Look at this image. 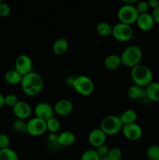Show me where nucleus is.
<instances>
[{"label": "nucleus", "instance_id": "f257e3e1", "mask_svg": "<svg viewBox=\"0 0 159 160\" xmlns=\"http://www.w3.org/2000/svg\"><path fill=\"white\" fill-rule=\"evenodd\" d=\"M23 92L28 96H35L40 93L44 88V79L37 72L31 71L23 76L21 81Z\"/></svg>", "mask_w": 159, "mask_h": 160}, {"label": "nucleus", "instance_id": "f03ea898", "mask_svg": "<svg viewBox=\"0 0 159 160\" xmlns=\"http://www.w3.org/2000/svg\"><path fill=\"white\" fill-rule=\"evenodd\" d=\"M131 78L134 84L146 88L153 82V73L151 69L143 64H139L131 70Z\"/></svg>", "mask_w": 159, "mask_h": 160}, {"label": "nucleus", "instance_id": "7ed1b4c3", "mask_svg": "<svg viewBox=\"0 0 159 160\" xmlns=\"http://www.w3.org/2000/svg\"><path fill=\"white\" fill-rule=\"evenodd\" d=\"M142 56H143V52L141 48L138 45H131L123 50L120 57L123 65L132 68L140 64Z\"/></svg>", "mask_w": 159, "mask_h": 160}, {"label": "nucleus", "instance_id": "20e7f679", "mask_svg": "<svg viewBox=\"0 0 159 160\" xmlns=\"http://www.w3.org/2000/svg\"><path fill=\"white\" fill-rule=\"evenodd\" d=\"M123 123L119 117L115 115H108L104 117L100 123V128L107 135H115L122 131Z\"/></svg>", "mask_w": 159, "mask_h": 160}, {"label": "nucleus", "instance_id": "39448f33", "mask_svg": "<svg viewBox=\"0 0 159 160\" xmlns=\"http://www.w3.org/2000/svg\"><path fill=\"white\" fill-rule=\"evenodd\" d=\"M73 86L78 94L84 96H88L94 90V81L86 75H79L73 81Z\"/></svg>", "mask_w": 159, "mask_h": 160}, {"label": "nucleus", "instance_id": "423d86ee", "mask_svg": "<svg viewBox=\"0 0 159 160\" xmlns=\"http://www.w3.org/2000/svg\"><path fill=\"white\" fill-rule=\"evenodd\" d=\"M117 16L119 22L130 25L137 22L139 13L134 5L125 3L119 7Z\"/></svg>", "mask_w": 159, "mask_h": 160}, {"label": "nucleus", "instance_id": "0eeeda50", "mask_svg": "<svg viewBox=\"0 0 159 160\" xmlns=\"http://www.w3.org/2000/svg\"><path fill=\"white\" fill-rule=\"evenodd\" d=\"M112 34L114 38L119 42H128L132 38L133 31L130 25L118 22L112 27Z\"/></svg>", "mask_w": 159, "mask_h": 160}, {"label": "nucleus", "instance_id": "6e6552de", "mask_svg": "<svg viewBox=\"0 0 159 160\" xmlns=\"http://www.w3.org/2000/svg\"><path fill=\"white\" fill-rule=\"evenodd\" d=\"M47 131L46 121L37 117L31 119L27 122V133L33 136H40Z\"/></svg>", "mask_w": 159, "mask_h": 160}, {"label": "nucleus", "instance_id": "1a4fd4ad", "mask_svg": "<svg viewBox=\"0 0 159 160\" xmlns=\"http://www.w3.org/2000/svg\"><path fill=\"white\" fill-rule=\"evenodd\" d=\"M32 67V60L27 55H20L15 61V70L22 76H24L31 72Z\"/></svg>", "mask_w": 159, "mask_h": 160}, {"label": "nucleus", "instance_id": "9d476101", "mask_svg": "<svg viewBox=\"0 0 159 160\" xmlns=\"http://www.w3.org/2000/svg\"><path fill=\"white\" fill-rule=\"evenodd\" d=\"M34 113L36 117L45 121H48L51 118L54 117V108L48 103L42 102L37 103L34 108Z\"/></svg>", "mask_w": 159, "mask_h": 160}, {"label": "nucleus", "instance_id": "9b49d317", "mask_svg": "<svg viewBox=\"0 0 159 160\" xmlns=\"http://www.w3.org/2000/svg\"><path fill=\"white\" fill-rule=\"evenodd\" d=\"M122 132L125 138L129 140L137 141L142 137L143 130L140 125L137 124V123H133L123 125Z\"/></svg>", "mask_w": 159, "mask_h": 160}, {"label": "nucleus", "instance_id": "f8f14e48", "mask_svg": "<svg viewBox=\"0 0 159 160\" xmlns=\"http://www.w3.org/2000/svg\"><path fill=\"white\" fill-rule=\"evenodd\" d=\"M106 140H107V134L101 128H94L89 133V143L95 148H98L105 144Z\"/></svg>", "mask_w": 159, "mask_h": 160}, {"label": "nucleus", "instance_id": "ddd939ff", "mask_svg": "<svg viewBox=\"0 0 159 160\" xmlns=\"http://www.w3.org/2000/svg\"><path fill=\"white\" fill-rule=\"evenodd\" d=\"M12 108V112L17 119L25 120L31 115V106L27 102L23 101H19Z\"/></svg>", "mask_w": 159, "mask_h": 160}, {"label": "nucleus", "instance_id": "4468645a", "mask_svg": "<svg viewBox=\"0 0 159 160\" xmlns=\"http://www.w3.org/2000/svg\"><path fill=\"white\" fill-rule=\"evenodd\" d=\"M136 23H137L138 28L143 31H151L155 24V22H154L151 14L148 13V12L139 14Z\"/></svg>", "mask_w": 159, "mask_h": 160}, {"label": "nucleus", "instance_id": "2eb2a0df", "mask_svg": "<svg viewBox=\"0 0 159 160\" xmlns=\"http://www.w3.org/2000/svg\"><path fill=\"white\" fill-rule=\"evenodd\" d=\"M73 109V104L69 99H60L55 104L54 111L59 116L69 115Z\"/></svg>", "mask_w": 159, "mask_h": 160}, {"label": "nucleus", "instance_id": "dca6fc26", "mask_svg": "<svg viewBox=\"0 0 159 160\" xmlns=\"http://www.w3.org/2000/svg\"><path fill=\"white\" fill-rule=\"evenodd\" d=\"M75 141H76V136L70 131H62L59 135H58L57 143L62 146H70L74 144Z\"/></svg>", "mask_w": 159, "mask_h": 160}, {"label": "nucleus", "instance_id": "f3484780", "mask_svg": "<svg viewBox=\"0 0 159 160\" xmlns=\"http://www.w3.org/2000/svg\"><path fill=\"white\" fill-rule=\"evenodd\" d=\"M147 98L154 102H159V82L153 81L145 88Z\"/></svg>", "mask_w": 159, "mask_h": 160}, {"label": "nucleus", "instance_id": "a211bd4d", "mask_svg": "<svg viewBox=\"0 0 159 160\" xmlns=\"http://www.w3.org/2000/svg\"><path fill=\"white\" fill-rule=\"evenodd\" d=\"M127 95L131 99H140V98L147 97L146 90H145V88H142L137 84H132L128 88Z\"/></svg>", "mask_w": 159, "mask_h": 160}, {"label": "nucleus", "instance_id": "6ab92c4d", "mask_svg": "<svg viewBox=\"0 0 159 160\" xmlns=\"http://www.w3.org/2000/svg\"><path fill=\"white\" fill-rule=\"evenodd\" d=\"M104 64L105 67L108 70H116L122 64V60L120 56L116 54H110L107 56L104 59Z\"/></svg>", "mask_w": 159, "mask_h": 160}, {"label": "nucleus", "instance_id": "aec40b11", "mask_svg": "<svg viewBox=\"0 0 159 160\" xmlns=\"http://www.w3.org/2000/svg\"><path fill=\"white\" fill-rule=\"evenodd\" d=\"M69 42L64 38L57 39L52 45V51L57 55H62L68 50Z\"/></svg>", "mask_w": 159, "mask_h": 160}, {"label": "nucleus", "instance_id": "412c9836", "mask_svg": "<svg viewBox=\"0 0 159 160\" xmlns=\"http://www.w3.org/2000/svg\"><path fill=\"white\" fill-rule=\"evenodd\" d=\"M22 79H23V76L16 70H8L5 74V81L11 85L21 84Z\"/></svg>", "mask_w": 159, "mask_h": 160}, {"label": "nucleus", "instance_id": "4be33fe9", "mask_svg": "<svg viewBox=\"0 0 159 160\" xmlns=\"http://www.w3.org/2000/svg\"><path fill=\"white\" fill-rule=\"evenodd\" d=\"M119 118L121 120L122 123H123V125L133 123H136V120L137 119V113L134 109H126L121 114Z\"/></svg>", "mask_w": 159, "mask_h": 160}, {"label": "nucleus", "instance_id": "5701e85b", "mask_svg": "<svg viewBox=\"0 0 159 160\" xmlns=\"http://www.w3.org/2000/svg\"><path fill=\"white\" fill-rule=\"evenodd\" d=\"M96 31L101 36H108L112 34V27L107 22H100L97 24Z\"/></svg>", "mask_w": 159, "mask_h": 160}, {"label": "nucleus", "instance_id": "b1692460", "mask_svg": "<svg viewBox=\"0 0 159 160\" xmlns=\"http://www.w3.org/2000/svg\"><path fill=\"white\" fill-rule=\"evenodd\" d=\"M12 129L18 134H25L27 133V123L24 120L17 119L12 122Z\"/></svg>", "mask_w": 159, "mask_h": 160}, {"label": "nucleus", "instance_id": "393cba45", "mask_svg": "<svg viewBox=\"0 0 159 160\" xmlns=\"http://www.w3.org/2000/svg\"><path fill=\"white\" fill-rule=\"evenodd\" d=\"M18 155L10 148L0 149V160H18Z\"/></svg>", "mask_w": 159, "mask_h": 160}, {"label": "nucleus", "instance_id": "a878e982", "mask_svg": "<svg viewBox=\"0 0 159 160\" xmlns=\"http://www.w3.org/2000/svg\"><path fill=\"white\" fill-rule=\"evenodd\" d=\"M46 124L47 131H49L50 133H52V134H55L60 129V121L58 119L55 118V117H52L50 120H48V121H46Z\"/></svg>", "mask_w": 159, "mask_h": 160}, {"label": "nucleus", "instance_id": "bb28decb", "mask_svg": "<svg viewBox=\"0 0 159 160\" xmlns=\"http://www.w3.org/2000/svg\"><path fill=\"white\" fill-rule=\"evenodd\" d=\"M146 154L149 160H159V145H150L147 148Z\"/></svg>", "mask_w": 159, "mask_h": 160}, {"label": "nucleus", "instance_id": "cd10ccee", "mask_svg": "<svg viewBox=\"0 0 159 160\" xmlns=\"http://www.w3.org/2000/svg\"><path fill=\"white\" fill-rule=\"evenodd\" d=\"M101 157L95 149H87L81 156L80 160H100Z\"/></svg>", "mask_w": 159, "mask_h": 160}, {"label": "nucleus", "instance_id": "c85d7f7f", "mask_svg": "<svg viewBox=\"0 0 159 160\" xmlns=\"http://www.w3.org/2000/svg\"><path fill=\"white\" fill-rule=\"evenodd\" d=\"M107 157L110 160H120L123 157V152L118 147L110 148Z\"/></svg>", "mask_w": 159, "mask_h": 160}, {"label": "nucleus", "instance_id": "c756f323", "mask_svg": "<svg viewBox=\"0 0 159 160\" xmlns=\"http://www.w3.org/2000/svg\"><path fill=\"white\" fill-rule=\"evenodd\" d=\"M135 7L139 14L147 13L150 9L149 5H148V2L145 1V0H141V1L137 2Z\"/></svg>", "mask_w": 159, "mask_h": 160}, {"label": "nucleus", "instance_id": "7c9ffc66", "mask_svg": "<svg viewBox=\"0 0 159 160\" xmlns=\"http://www.w3.org/2000/svg\"><path fill=\"white\" fill-rule=\"evenodd\" d=\"M18 102V97L15 94H8L5 96V104L8 106L13 107Z\"/></svg>", "mask_w": 159, "mask_h": 160}, {"label": "nucleus", "instance_id": "2f4dec72", "mask_svg": "<svg viewBox=\"0 0 159 160\" xmlns=\"http://www.w3.org/2000/svg\"><path fill=\"white\" fill-rule=\"evenodd\" d=\"M11 12V8L9 5L6 2H2L0 3V16L2 17H8Z\"/></svg>", "mask_w": 159, "mask_h": 160}, {"label": "nucleus", "instance_id": "473e14b6", "mask_svg": "<svg viewBox=\"0 0 159 160\" xmlns=\"http://www.w3.org/2000/svg\"><path fill=\"white\" fill-rule=\"evenodd\" d=\"M10 140L7 134H0V149L9 148Z\"/></svg>", "mask_w": 159, "mask_h": 160}, {"label": "nucleus", "instance_id": "72a5a7b5", "mask_svg": "<svg viewBox=\"0 0 159 160\" xmlns=\"http://www.w3.org/2000/svg\"><path fill=\"white\" fill-rule=\"evenodd\" d=\"M95 150H96V152H98V154L99 155L100 157L101 158V157H105V156H108L110 148H108V146L106 144H104V145L96 148V149Z\"/></svg>", "mask_w": 159, "mask_h": 160}, {"label": "nucleus", "instance_id": "f704fd0d", "mask_svg": "<svg viewBox=\"0 0 159 160\" xmlns=\"http://www.w3.org/2000/svg\"><path fill=\"white\" fill-rule=\"evenodd\" d=\"M151 16H152L153 19H154L155 23L159 24V6L157 9H154L151 12Z\"/></svg>", "mask_w": 159, "mask_h": 160}, {"label": "nucleus", "instance_id": "c9c22d12", "mask_svg": "<svg viewBox=\"0 0 159 160\" xmlns=\"http://www.w3.org/2000/svg\"><path fill=\"white\" fill-rule=\"evenodd\" d=\"M148 5H149V7L151 9H152L153 10L155 9H157L159 6V1L158 0H148Z\"/></svg>", "mask_w": 159, "mask_h": 160}, {"label": "nucleus", "instance_id": "e433bc0d", "mask_svg": "<svg viewBox=\"0 0 159 160\" xmlns=\"http://www.w3.org/2000/svg\"><path fill=\"white\" fill-rule=\"evenodd\" d=\"M5 96L2 93H0V109H2L5 106Z\"/></svg>", "mask_w": 159, "mask_h": 160}, {"label": "nucleus", "instance_id": "4c0bfd02", "mask_svg": "<svg viewBox=\"0 0 159 160\" xmlns=\"http://www.w3.org/2000/svg\"><path fill=\"white\" fill-rule=\"evenodd\" d=\"M100 160H110V159H109L107 156H105V157H101V159H100Z\"/></svg>", "mask_w": 159, "mask_h": 160}, {"label": "nucleus", "instance_id": "58836bf2", "mask_svg": "<svg viewBox=\"0 0 159 160\" xmlns=\"http://www.w3.org/2000/svg\"><path fill=\"white\" fill-rule=\"evenodd\" d=\"M2 2V1H1V0H0V3H1Z\"/></svg>", "mask_w": 159, "mask_h": 160}]
</instances>
